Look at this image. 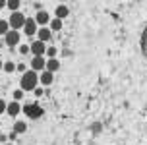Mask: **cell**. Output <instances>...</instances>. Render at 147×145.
I'll list each match as a JSON object with an SVG mask.
<instances>
[{"instance_id":"9a60e30c","label":"cell","mask_w":147,"mask_h":145,"mask_svg":"<svg viewBox=\"0 0 147 145\" xmlns=\"http://www.w3.org/2000/svg\"><path fill=\"white\" fill-rule=\"evenodd\" d=\"M25 130H27L25 122H16V124H14V132H16V134H23Z\"/></svg>"},{"instance_id":"4316f807","label":"cell","mask_w":147,"mask_h":145,"mask_svg":"<svg viewBox=\"0 0 147 145\" xmlns=\"http://www.w3.org/2000/svg\"><path fill=\"white\" fill-rule=\"evenodd\" d=\"M8 145H12V143H8Z\"/></svg>"},{"instance_id":"7402d4cb","label":"cell","mask_w":147,"mask_h":145,"mask_svg":"<svg viewBox=\"0 0 147 145\" xmlns=\"http://www.w3.org/2000/svg\"><path fill=\"white\" fill-rule=\"evenodd\" d=\"M4 110H6V103H4V101H2V99H0V114H2Z\"/></svg>"},{"instance_id":"6da1fadb","label":"cell","mask_w":147,"mask_h":145,"mask_svg":"<svg viewBox=\"0 0 147 145\" xmlns=\"http://www.w3.org/2000/svg\"><path fill=\"white\" fill-rule=\"evenodd\" d=\"M37 81H39V78H37L35 72H23L22 76V91H33L37 87Z\"/></svg>"},{"instance_id":"5bb4252c","label":"cell","mask_w":147,"mask_h":145,"mask_svg":"<svg viewBox=\"0 0 147 145\" xmlns=\"http://www.w3.org/2000/svg\"><path fill=\"white\" fill-rule=\"evenodd\" d=\"M68 14H70V10H68L66 6H58V8H56V18H60V20L66 18Z\"/></svg>"},{"instance_id":"603a6c76","label":"cell","mask_w":147,"mask_h":145,"mask_svg":"<svg viewBox=\"0 0 147 145\" xmlns=\"http://www.w3.org/2000/svg\"><path fill=\"white\" fill-rule=\"evenodd\" d=\"M16 70H20V72H25V64H18V66H16Z\"/></svg>"},{"instance_id":"ba28073f","label":"cell","mask_w":147,"mask_h":145,"mask_svg":"<svg viewBox=\"0 0 147 145\" xmlns=\"http://www.w3.org/2000/svg\"><path fill=\"white\" fill-rule=\"evenodd\" d=\"M45 68H47L49 72H56V70L60 68V62L56 60V58H51L49 62H45Z\"/></svg>"},{"instance_id":"277c9868","label":"cell","mask_w":147,"mask_h":145,"mask_svg":"<svg viewBox=\"0 0 147 145\" xmlns=\"http://www.w3.org/2000/svg\"><path fill=\"white\" fill-rule=\"evenodd\" d=\"M29 51L35 54V56H43L45 54V51H47V47H45V43L43 41H35V43L29 47Z\"/></svg>"},{"instance_id":"8992f818","label":"cell","mask_w":147,"mask_h":145,"mask_svg":"<svg viewBox=\"0 0 147 145\" xmlns=\"http://www.w3.org/2000/svg\"><path fill=\"white\" fill-rule=\"evenodd\" d=\"M23 29H25V35H35V31H37V22H35V20H25V23H23Z\"/></svg>"},{"instance_id":"9c48e42d","label":"cell","mask_w":147,"mask_h":145,"mask_svg":"<svg viewBox=\"0 0 147 145\" xmlns=\"http://www.w3.org/2000/svg\"><path fill=\"white\" fill-rule=\"evenodd\" d=\"M41 83L43 85H51L52 83V72H49V70L41 72Z\"/></svg>"},{"instance_id":"2e32d148","label":"cell","mask_w":147,"mask_h":145,"mask_svg":"<svg viewBox=\"0 0 147 145\" xmlns=\"http://www.w3.org/2000/svg\"><path fill=\"white\" fill-rule=\"evenodd\" d=\"M8 31H10V23L6 20H0V35H6Z\"/></svg>"},{"instance_id":"5b68a950","label":"cell","mask_w":147,"mask_h":145,"mask_svg":"<svg viewBox=\"0 0 147 145\" xmlns=\"http://www.w3.org/2000/svg\"><path fill=\"white\" fill-rule=\"evenodd\" d=\"M20 43V33L18 31H8L6 33V45L8 47H16Z\"/></svg>"},{"instance_id":"44dd1931","label":"cell","mask_w":147,"mask_h":145,"mask_svg":"<svg viewBox=\"0 0 147 145\" xmlns=\"http://www.w3.org/2000/svg\"><path fill=\"white\" fill-rule=\"evenodd\" d=\"M22 97H23V91H22V89H20V91H16V93H14V99H22Z\"/></svg>"},{"instance_id":"e0dca14e","label":"cell","mask_w":147,"mask_h":145,"mask_svg":"<svg viewBox=\"0 0 147 145\" xmlns=\"http://www.w3.org/2000/svg\"><path fill=\"white\" fill-rule=\"evenodd\" d=\"M6 6L10 8V10H18V8H20V0H6Z\"/></svg>"},{"instance_id":"ac0fdd59","label":"cell","mask_w":147,"mask_h":145,"mask_svg":"<svg viewBox=\"0 0 147 145\" xmlns=\"http://www.w3.org/2000/svg\"><path fill=\"white\" fill-rule=\"evenodd\" d=\"M2 70H6L8 74H12V72H16V64H14V62H6Z\"/></svg>"},{"instance_id":"52a82bcc","label":"cell","mask_w":147,"mask_h":145,"mask_svg":"<svg viewBox=\"0 0 147 145\" xmlns=\"http://www.w3.org/2000/svg\"><path fill=\"white\" fill-rule=\"evenodd\" d=\"M31 68L35 70V72H41L45 68V60H43V56H35L33 60H31Z\"/></svg>"},{"instance_id":"cb8c5ba5","label":"cell","mask_w":147,"mask_h":145,"mask_svg":"<svg viewBox=\"0 0 147 145\" xmlns=\"http://www.w3.org/2000/svg\"><path fill=\"white\" fill-rule=\"evenodd\" d=\"M33 91H35V95H37V97H41V95H43V89H39V87H35Z\"/></svg>"},{"instance_id":"484cf974","label":"cell","mask_w":147,"mask_h":145,"mask_svg":"<svg viewBox=\"0 0 147 145\" xmlns=\"http://www.w3.org/2000/svg\"><path fill=\"white\" fill-rule=\"evenodd\" d=\"M0 70H2V62H0Z\"/></svg>"},{"instance_id":"30bf717a","label":"cell","mask_w":147,"mask_h":145,"mask_svg":"<svg viewBox=\"0 0 147 145\" xmlns=\"http://www.w3.org/2000/svg\"><path fill=\"white\" fill-rule=\"evenodd\" d=\"M49 20H51V18H49V14H47L45 10H41V12L37 14V18H35V22H37V23H41V25L49 23Z\"/></svg>"},{"instance_id":"d6986e66","label":"cell","mask_w":147,"mask_h":145,"mask_svg":"<svg viewBox=\"0 0 147 145\" xmlns=\"http://www.w3.org/2000/svg\"><path fill=\"white\" fill-rule=\"evenodd\" d=\"M45 52H47V54H49L51 58H56V49H54V47H51V49H47Z\"/></svg>"},{"instance_id":"4fadbf2b","label":"cell","mask_w":147,"mask_h":145,"mask_svg":"<svg viewBox=\"0 0 147 145\" xmlns=\"http://www.w3.org/2000/svg\"><path fill=\"white\" fill-rule=\"evenodd\" d=\"M62 29V20L60 18H54L51 22V31H60Z\"/></svg>"},{"instance_id":"7a4b0ae2","label":"cell","mask_w":147,"mask_h":145,"mask_svg":"<svg viewBox=\"0 0 147 145\" xmlns=\"http://www.w3.org/2000/svg\"><path fill=\"white\" fill-rule=\"evenodd\" d=\"M8 23H10V27L20 29V27H23V23H25V16H23V14H20V12L16 10L14 14L10 16V20H8Z\"/></svg>"},{"instance_id":"7c38bea8","label":"cell","mask_w":147,"mask_h":145,"mask_svg":"<svg viewBox=\"0 0 147 145\" xmlns=\"http://www.w3.org/2000/svg\"><path fill=\"white\" fill-rule=\"evenodd\" d=\"M6 110H8L10 116H16L20 112V105H18V103H10V105H6Z\"/></svg>"},{"instance_id":"8fae6325","label":"cell","mask_w":147,"mask_h":145,"mask_svg":"<svg viewBox=\"0 0 147 145\" xmlns=\"http://www.w3.org/2000/svg\"><path fill=\"white\" fill-rule=\"evenodd\" d=\"M51 35H52V31L51 29H47V27H43V29H39V41H49L51 39Z\"/></svg>"},{"instance_id":"d4e9b609","label":"cell","mask_w":147,"mask_h":145,"mask_svg":"<svg viewBox=\"0 0 147 145\" xmlns=\"http://www.w3.org/2000/svg\"><path fill=\"white\" fill-rule=\"evenodd\" d=\"M2 8H6V0H0V10Z\"/></svg>"},{"instance_id":"3957f363","label":"cell","mask_w":147,"mask_h":145,"mask_svg":"<svg viewBox=\"0 0 147 145\" xmlns=\"http://www.w3.org/2000/svg\"><path fill=\"white\" fill-rule=\"evenodd\" d=\"M23 110H25V114L29 116V118H39V116L43 114V109L37 107V105H25Z\"/></svg>"},{"instance_id":"ffe728a7","label":"cell","mask_w":147,"mask_h":145,"mask_svg":"<svg viewBox=\"0 0 147 145\" xmlns=\"http://www.w3.org/2000/svg\"><path fill=\"white\" fill-rule=\"evenodd\" d=\"M27 52H29V47L27 45H22L20 47V54H27Z\"/></svg>"}]
</instances>
